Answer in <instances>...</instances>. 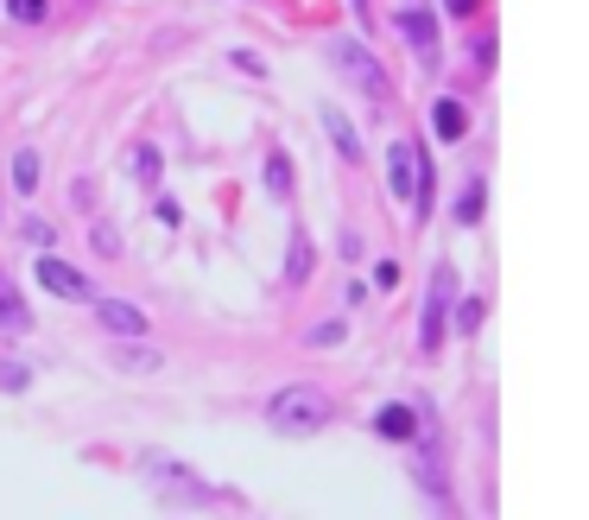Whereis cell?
I'll return each instance as SVG.
<instances>
[{
  "label": "cell",
  "mask_w": 589,
  "mask_h": 520,
  "mask_svg": "<svg viewBox=\"0 0 589 520\" xmlns=\"http://www.w3.org/2000/svg\"><path fill=\"white\" fill-rule=\"evenodd\" d=\"M285 273H292V286L310 280V241H305V235H292V267H285Z\"/></svg>",
  "instance_id": "obj_17"
},
{
  "label": "cell",
  "mask_w": 589,
  "mask_h": 520,
  "mask_svg": "<svg viewBox=\"0 0 589 520\" xmlns=\"http://www.w3.org/2000/svg\"><path fill=\"white\" fill-rule=\"evenodd\" d=\"M444 7H450V13H457V20H469V13H476V7H482V0H444Z\"/></svg>",
  "instance_id": "obj_24"
},
{
  "label": "cell",
  "mask_w": 589,
  "mask_h": 520,
  "mask_svg": "<svg viewBox=\"0 0 589 520\" xmlns=\"http://www.w3.org/2000/svg\"><path fill=\"white\" fill-rule=\"evenodd\" d=\"M386 165H393V172H386V178H393V197H400V204H412V209H425V191H432V172H425V153L400 140V147L386 153Z\"/></svg>",
  "instance_id": "obj_2"
},
{
  "label": "cell",
  "mask_w": 589,
  "mask_h": 520,
  "mask_svg": "<svg viewBox=\"0 0 589 520\" xmlns=\"http://www.w3.org/2000/svg\"><path fill=\"white\" fill-rule=\"evenodd\" d=\"M450 299H457V273H450V267H437V273H432V299H425V317H418V349H437V343H444Z\"/></svg>",
  "instance_id": "obj_3"
},
{
  "label": "cell",
  "mask_w": 589,
  "mask_h": 520,
  "mask_svg": "<svg viewBox=\"0 0 589 520\" xmlns=\"http://www.w3.org/2000/svg\"><path fill=\"white\" fill-rule=\"evenodd\" d=\"M374 432H381V438H418V413L400 407V400H386L381 413H374Z\"/></svg>",
  "instance_id": "obj_8"
},
{
  "label": "cell",
  "mask_w": 589,
  "mask_h": 520,
  "mask_svg": "<svg viewBox=\"0 0 589 520\" xmlns=\"http://www.w3.org/2000/svg\"><path fill=\"white\" fill-rule=\"evenodd\" d=\"M400 32H406L418 52H432V45H437V26H432V13H425V7H406V13H400Z\"/></svg>",
  "instance_id": "obj_11"
},
{
  "label": "cell",
  "mask_w": 589,
  "mask_h": 520,
  "mask_svg": "<svg viewBox=\"0 0 589 520\" xmlns=\"http://www.w3.org/2000/svg\"><path fill=\"white\" fill-rule=\"evenodd\" d=\"M114 368H133V375H146V368H159L153 349H114Z\"/></svg>",
  "instance_id": "obj_18"
},
{
  "label": "cell",
  "mask_w": 589,
  "mask_h": 520,
  "mask_svg": "<svg viewBox=\"0 0 589 520\" xmlns=\"http://www.w3.org/2000/svg\"><path fill=\"white\" fill-rule=\"evenodd\" d=\"M330 57L342 64V77L356 83V89H368V96H386V71H381V57L368 52V45H356V39H336Z\"/></svg>",
  "instance_id": "obj_4"
},
{
  "label": "cell",
  "mask_w": 589,
  "mask_h": 520,
  "mask_svg": "<svg viewBox=\"0 0 589 520\" xmlns=\"http://www.w3.org/2000/svg\"><path fill=\"white\" fill-rule=\"evenodd\" d=\"M26 381H32L26 362H0V388H26Z\"/></svg>",
  "instance_id": "obj_21"
},
{
  "label": "cell",
  "mask_w": 589,
  "mask_h": 520,
  "mask_svg": "<svg viewBox=\"0 0 589 520\" xmlns=\"http://www.w3.org/2000/svg\"><path fill=\"white\" fill-rule=\"evenodd\" d=\"M450 324H457L462 337H469V331H482V299H462V305H457V317H450Z\"/></svg>",
  "instance_id": "obj_19"
},
{
  "label": "cell",
  "mask_w": 589,
  "mask_h": 520,
  "mask_svg": "<svg viewBox=\"0 0 589 520\" xmlns=\"http://www.w3.org/2000/svg\"><path fill=\"white\" fill-rule=\"evenodd\" d=\"M324 128H330V140L342 147V159L356 165V159H361V140H356V128H349V115H336V108H330V115H324Z\"/></svg>",
  "instance_id": "obj_12"
},
{
  "label": "cell",
  "mask_w": 589,
  "mask_h": 520,
  "mask_svg": "<svg viewBox=\"0 0 589 520\" xmlns=\"http://www.w3.org/2000/svg\"><path fill=\"white\" fill-rule=\"evenodd\" d=\"M266 191H273V197H292V159L285 153L266 159Z\"/></svg>",
  "instance_id": "obj_13"
},
{
  "label": "cell",
  "mask_w": 589,
  "mask_h": 520,
  "mask_svg": "<svg viewBox=\"0 0 589 520\" xmlns=\"http://www.w3.org/2000/svg\"><path fill=\"white\" fill-rule=\"evenodd\" d=\"M7 13H13V20H45V0H7Z\"/></svg>",
  "instance_id": "obj_20"
},
{
  "label": "cell",
  "mask_w": 589,
  "mask_h": 520,
  "mask_svg": "<svg viewBox=\"0 0 589 520\" xmlns=\"http://www.w3.org/2000/svg\"><path fill=\"white\" fill-rule=\"evenodd\" d=\"M153 216H159V229H178V204H172V197H159Z\"/></svg>",
  "instance_id": "obj_22"
},
{
  "label": "cell",
  "mask_w": 589,
  "mask_h": 520,
  "mask_svg": "<svg viewBox=\"0 0 589 520\" xmlns=\"http://www.w3.org/2000/svg\"><path fill=\"white\" fill-rule=\"evenodd\" d=\"M39 286L57 292V299H89V280H83V273H77L64 254H45V260H39Z\"/></svg>",
  "instance_id": "obj_6"
},
{
  "label": "cell",
  "mask_w": 589,
  "mask_h": 520,
  "mask_svg": "<svg viewBox=\"0 0 589 520\" xmlns=\"http://www.w3.org/2000/svg\"><path fill=\"white\" fill-rule=\"evenodd\" d=\"M39 184V153H13V191H32Z\"/></svg>",
  "instance_id": "obj_16"
},
{
  "label": "cell",
  "mask_w": 589,
  "mask_h": 520,
  "mask_svg": "<svg viewBox=\"0 0 589 520\" xmlns=\"http://www.w3.org/2000/svg\"><path fill=\"white\" fill-rule=\"evenodd\" d=\"M128 172H133L140 184H153V178H159V153H153V147H133V153H128Z\"/></svg>",
  "instance_id": "obj_15"
},
{
  "label": "cell",
  "mask_w": 589,
  "mask_h": 520,
  "mask_svg": "<svg viewBox=\"0 0 589 520\" xmlns=\"http://www.w3.org/2000/svg\"><path fill=\"white\" fill-rule=\"evenodd\" d=\"M482 204H488V191H482V184H462V197H457V223H482Z\"/></svg>",
  "instance_id": "obj_14"
},
{
  "label": "cell",
  "mask_w": 589,
  "mask_h": 520,
  "mask_svg": "<svg viewBox=\"0 0 589 520\" xmlns=\"http://www.w3.org/2000/svg\"><path fill=\"white\" fill-rule=\"evenodd\" d=\"M96 254H121V235H114V229H96Z\"/></svg>",
  "instance_id": "obj_23"
},
{
  "label": "cell",
  "mask_w": 589,
  "mask_h": 520,
  "mask_svg": "<svg viewBox=\"0 0 589 520\" xmlns=\"http://www.w3.org/2000/svg\"><path fill=\"white\" fill-rule=\"evenodd\" d=\"M32 312H26V299H20V286L0 273V331H26Z\"/></svg>",
  "instance_id": "obj_9"
},
{
  "label": "cell",
  "mask_w": 589,
  "mask_h": 520,
  "mask_svg": "<svg viewBox=\"0 0 589 520\" xmlns=\"http://www.w3.org/2000/svg\"><path fill=\"white\" fill-rule=\"evenodd\" d=\"M96 317H102L108 337H140V331H146V312H140V305H128V299H102V305H96Z\"/></svg>",
  "instance_id": "obj_7"
},
{
  "label": "cell",
  "mask_w": 589,
  "mask_h": 520,
  "mask_svg": "<svg viewBox=\"0 0 589 520\" xmlns=\"http://www.w3.org/2000/svg\"><path fill=\"white\" fill-rule=\"evenodd\" d=\"M432 121H437V140H462V133H469V108H462L457 96H444V102L432 108Z\"/></svg>",
  "instance_id": "obj_10"
},
{
  "label": "cell",
  "mask_w": 589,
  "mask_h": 520,
  "mask_svg": "<svg viewBox=\"0 0 589 520\" xmlns=\"http://www.w3.org/2000/svg\"><path fill=\"white\" fill-rule=\"evenodd\" d=\"M153 489L165 495V501H197V508H209V501H216V489L190 483V476H184V464H153Z\"/></svg>",
  "instance_id": "obj_5"
},
{
  "label": "cell",
  "mask_w": 589,
  "mask_h": 520,
  "mask_svg": "<svg viewBox=\"0 0 589 520\" xmlns=\"http://www.w3.org/2000/svg\"><path fill=\"white\" fill-rule=\"evenodd\" d=\"M330 393L310 388V381H298V388H280L273 400H266V425L273 432H285V438H310V432H324L330 425Z\"/></svg>",
  "instance_id": "obj_1"
}]
</instances>
